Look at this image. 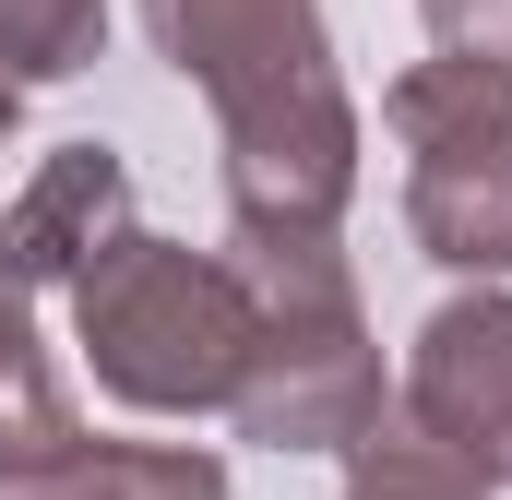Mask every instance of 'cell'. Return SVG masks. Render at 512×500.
I'll list each match as a JSON object with an SVG mask.
<instances>
[{
  "mask_svg": "<svg viewBox=\"0 0 512 500\" xmlns=\"http://www.w3.org/2000/svg\"><path fill=\"white\" fill-rule=\"evenodd\" d=\"M143 36L215 108L239 239L346 227V203H358V96L334 72L322 0H143Z\"/></svg>",
  "mask_w": 512,
  "mask_h": 500,
  "instance_id": "cell-1",
  "label": "cell"
},
{
  "mask_svg": "<svg viewBox=\"0 0 512 500\" xmlns=\"http://www.w3.org/2000/svg\"><path fill=\"white\" fill-rule=\"evenodd\" d=\"M60 298H72V346L96 393H120L131 417H227L251 370V274L227 250L120 227Z\"/></svg>",
  "mask_w": 512,
  "mask_h": 500,
  "instance_id": "cell-2",
  "label": "cell"
},
{
  "mask_svg": "<svg viewBox=\"0 0 512 500\" xmlns=\"http://www.w3.org/2000/svg\"><path fill=\"white\" fill-rule=\"evenodd\" d=\"M227 262L251 274V370L227 393L239 441L262 453H346L370 417H382V346H370V310H358V274L334 227L310 239H239Z\"/></svg>",
  "mask_w": 512,
  "mask_h": 500,
  "instance_id": "cell-3",
  "label": "cell"
},
{
  "mask_svg": "<svg viewBox=\"0 0 512 500\" xmlns=\"http://www.w3.org/2000/svg\"><path fill=\"white\" fill-rule=\"evenodd\" d=\"M382 120L405 143V239L477 286L512 274V60L441 48V60L393 72Z\"/></svg>",
  "mask_w": 512,
  "mask_h": 500,
  "instance_id": "cell-4",
  "label": "cell"
},
{
  "mask_svg": "<svg viewBox=\"0 0 512 500\" xmlns=\"http://www.w3.org/2000/svg\"><path fill=\"white\" fill-rule=\"evenodd\" d=\"M405 417L429 441H453L489 489H512V298H441L405 346Z\"/></svg>",
  "mask_w": 512,
  "mask_h": 500,
  "instance_id": "cell-5",
  "label": "cell"
},
{
  "mask_svg": "<svg viewBox=\"0 0 512 500\" xmlns=\"http://www.w3.org/2000/svg\"><path fill=\"white\" fill-rule=\"evenodd\" d=\"M120 227H131V167L108 143H60V155L24 179V203L0 215V250H12L24 286H72Z\"/></svg>",
  "mask_w": 512,
  "mask_h": 500,
  "instance_id": "cell-6",
  "label": "cell"
},
{
  "mask_svg": "<svg viewBox=\"0 0 512 500\" xmlns=\"http://www.w3.org/2000/svg\"><path fill=\"white\" fill-rule=\"evenodd\" d=\"M72 441H84V417H72L60 370H48L36 286H24V274H12V250H0V477H48Z\"/></svg>",
  "mask_w": 512,
  "mask_h": 500,
  "instance_id": "cell-7",
  "label": "cell"
},
{
  "mask_svg": "<svg viewBox=\"0 0 512 500\" xmlns=\"http://www.w3.org/2000/svg\"><path fill=\"white\" fill-rule=\"evenodd\" d=\"M0 500H227V465L191 441H72L48 477H0Z\"/></svg>",
  "mask_w": 512,
  "mask_h": 500,
  "instance_id": "cell-8",
  "label": "cell"
},
{
  "mask_svg": "<svg viewBox=\"0 0 512 500\" xmlns=\"http://www.w3.org/2000/svg\"><path fill=\"white\" fill-rule=\"evenodd\" d=\"M346 500H489V477L453 441H429L417 417H370L346 441Z\"/></svg>",
  "mask_w": 512,
  "mask_h": 500,
  "instance_id": "cell-9",
  "label": "cell"
},
{
  "mask_svg": "<svg viewBox=\"0 0 512 500\" xmlns=\"http://www.w3.org/2000/svg\"><path fill=\"white\" fill-rule=\"evenodd\" d=\"M108 48V0H0V72L12 84H72Z\"/></svg>",
  "mask_w": 512,
  "mask_h": 500,
  "instance_id": "cell-10",
  "label": "cell"
},
{
  "mask_svg": "<svg viewBox=\"0 0 512 500\" xmlns=\"http://www.w3.org/2000/svg\"><path fill=\"white\" fill-rule=\"evenodd\" d=\"M417 12H429L441 48H489V60H512V0H417Z\"/></svg>",
  "mask_w": 512,
  "mask_h": 500,
  "instance_id": "cell-11",
  "label": "cell"
},
{
  "mask_svg": "<svg viewBox=\"0 0 512 500\" xmlns=\"http://www.w3.org/2000/svg\"><path fill=\"white\" fill-rule=\"evenodd\" d=\"M12 120H24V84H12V72H0V131H12Z\"/></svg>",
  "mask_w": 512,
  "mask_h": 500,
  "instance_id": "cell-12",
  "label": "cell"
}]
</instances>
